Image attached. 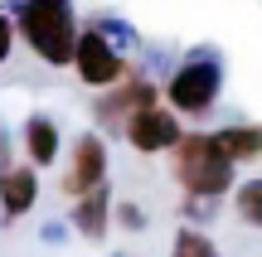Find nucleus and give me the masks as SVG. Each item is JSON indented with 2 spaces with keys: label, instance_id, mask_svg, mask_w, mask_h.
Returning <instances> with one entry per match:
<instances>
[{
  "label": "nucleus",
  "instance_id": "nucleus-1",
  "mask_svg": "<svg viewBox=\"0 0 262 257\" xmlns=\"http://www.w3.org/2000/svg\"><path fill=\"white\" fill-rule=\"evenodd\" d=\"M170 180L189 194V199H224V194L238 190V165L224 155L214 131H185L180 146L170 151Z\"/></svg>",
  "mask_w": 262,
  "mask_h": 257
},
{
  "label": "nucleus",
  "instance_id": "nucleus-2",
  "mask_svg": "<svg viewBox=\"0 0 262 257\" xmlns=\"http://www.w3.org/2000/svg\"><path fill=\"white\" fill-rule=\"evenodd\" d=\"M15 34L29 44V54L49 68H73V49H78V25L73 0H19L15 5Z\"/></svg>",
  "mask_w": 262,
  "mask_h": 257
},
{
  "label": "nucleus",
  "instance_id": "nucleus-3",
  "mask_svg": "<svg viewBox=\"0 0 262 257\" xmlns=\"http://www.w3.org/2000/svg\"><path fill=\"white\" fill-rule=\"evenodd\" d=\"M219 92H224V63H219V54H189L185 63L175 68V73L165 78V107L175 116H189V122H199V116H209L219 107Z\"/></svg>",
  "mask_w": 262,
  "mask_h": 257
},
{
  "label": "nucleus",
  "instance_id": "nucleus-4",
  "mask_svg": "<svg viewBox=\"0 0 262 257\" xmlns=\"http://www.w3.org/2000/svg\"><path fill=\"white\" fill-rule=\"evenodd\" d=\"M73 73H78L83 87L107 92V87H117L131 73V63H126L122 49L112 44V34H107L102 25H88L83 34H78V49H73Z\"/></svg>",
  "mask_w": 262,
  "mask_h": 257
},
{
  "label": "nucleus",
  "instance_id": "nucleus-5",
  "mask_svg": "<svg viewBox=\"0 0 262 257\" xmlns=\"http://www.w3.org/2000/svg\"><path fill=\"white\" fill-rule=\"evenodd\" d=\"M122 136L136 155H170L180 146V136H185V116H175L165 102H156V107L131 112L122 122Z\"/></svg>",
  "mask_w": 262,
  "mask_h": 257
},
{
  "label": "nucleus",
  "instance_id": "nucleus-6",
  "mask_svg": "<svg viewBox=\"0 0 262 257\" xmlns=\"http://www.w3.org/2000/svg\"><path fill=\"white\" fill-rule=\"evenodd\" d=\"M107 170H112L107 141L97 131H83L73 141V151H68V165H63L58 190H63L68 199H83V194H93V190H102V184H107Z\"/></svg>",
  "mask_w": 262,
  "mask_h": 257
},
{
  "label": "nucleus",
  "instance_id": "nucleus-7",
  "mask_svg": "<svg viewBox=\"0 0 262 257\" xmlns=\"http://www.w3.org/2000/svg\"><path fill=\"white\" fill-rule=\"evenodd\" d=\"M156 102H160V87L150 83L146 73H126L117 87H107V97L97 102V116L122 126L131 112H141V107H156Z\"/></svg>",
  "mask_w": 262,
  "mask_h": 257
},
{
  "label": "nucleus",
  "instance_id": "nucleus-8",
  "mask_svg": "<svg viewBox=\"0 0 262 257\" xmlns=\"http://www.w3.org/2000/svg\"><path fill=\"white\" fill-rule=\"evenodd\" d=\"M39 204V170L34 165H5L0 170V214L5 219H25Z\"/></svg>",
  "mask_w": 262,
  "mask_h": 257
},
{
  "label": "nucleus",
  "instance_id": "nucleus-9",
  "mask_svg": "<svg viewBox=\"0 0 262 257\" xmlns=\"http://www.w3.org/2000/svg\"><path fill=\"white\" fill-rule=\"evenodd\" d=\"M112 219H117V204H112V190H93V194H83V199H73V233H83V238H93V243H102L107 238V228H112Z\"/></svg>",
  "mask_w": 262,
  "mask_h": 257
},
{
  "label": "nucleus",
  "instance_id": "nucleus-10",
  "mask_svg": "<svg viewBox=\"0 0 262 257\" xmlns=\"http://www.w3.org/2000/svg\"><path fill=\"white\" fill-rule=\"evenodd\" d=\"M58 151H63V136H58L54 116L34 112V116L25 122V155H29V165H34V170H44V165L58 160Z\"/></svg>",
  "mask_w": 262,
  "mask_h": 257
},
{
  "label": "nucleus",
  "instance_id": "nucleus-11",
  "mask_svg": "<svg viewBox=\"0 0 262 257\" xmlns=\"http://www.w3.org/2000/svg\"><path fill=\"white\" fill-rule=\"evenodd\" d=\"M219 146H224V155L233 165H253L262 160V122H228V126H219Z\"/></svg>",
  "mask_w": 262,
  "mask_h": 257
},
{
  "label": "nucleus",
  "instance_id": "nucleus-12",
  "mask_svg": "<svg viewBox=\"0 0 262 257\" xmlns=\"http://www.w3.org/2000/svg\"><path fill=\"white\" fill-rule=\"evenodd\" d=\"M233 214H238L243 228L262 233V175H257V180H238V190H233Z\"/></svg>",
  "mask_w": 262,
  "mask_h": 257
},
{
  "label": "nucleus",
  "instance_id": "nucleus-13",
  "mask_svg": "<svg viewBox=\"0 0 262 257\" xmlns=\"http://www.w3.org/2000/svg\"><path fill=\"white\" fill-rule=\"evenodd\" d=\"M170 257H219V243L204 228H180L170 243Z\"/></svg>",
  "mask_w": 262,
  "mask_h": 257
},
{
  "label": "nucleus",
  "instance_id": "nucleus-14",
  "mask_svg": "<svg viewBox=\"0 0 262 257\" xmlns=\"http://www.w3.org/2000/svg\"><path fill=\"white\" fill-rule=\"evenodd\" d=\"M10 49H15V15L0 10V63L10 58Z\"/></svg>",
  "mask_w": 262,
  "mask_h": 257
},
{
  "label": "nucleus",
  "instance_id": "nucleus-15",
  "mask_svg": "<svg viewBox=\"0 0 262 257\" xmlns=\"http://www.w3.org/2000/svg\"><path fill=\"white\" fill-rule=\"evenodd\" d=\"M117 223H122V228H146V214H141V204H117Z\"/></svg>",
  "mask_w": 262,
  "mask_h": 257
},
{
  "label": "nucleus",
  "instance_id": "nucleus-16",
  "mask_svg": "<svg viewBox=\"0 0 262 257\" xmlns=\"http://www.w3.org/2000/svg\"><path fill=\"white\" fill-rule=\"evenodd\" d=\"M0 155H5V141H0ZM0 170H5V165H0Z\"/></svg>",
  "mask_w": 262,
  "mask_h": 257
}]
</instances>
